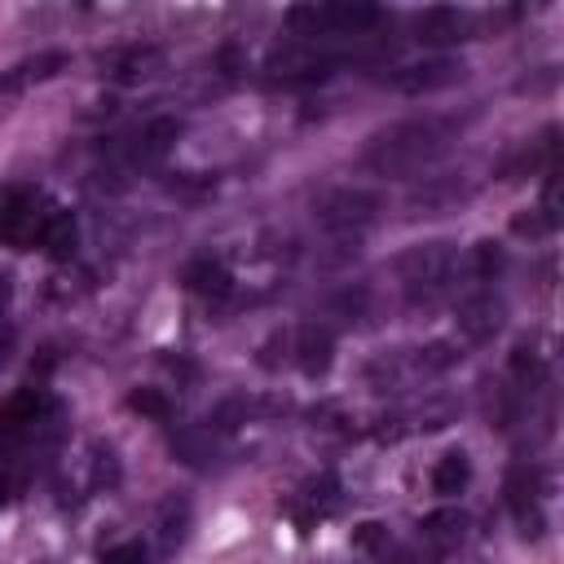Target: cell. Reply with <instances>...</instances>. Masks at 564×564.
Wrapping results in <instances>:
<instances>
[{"label": "cell", "instance_id": "44dd1931", "mask_svg": "<svg viewBox=\"0 0 564 564\" xmlns=\"http://www.w3.org/2000/svg\"><path fill=\"white\" fill-rule=\"evenodd\" d=\"M502 260H507V256H502L498 242H476L471 256H467L463 264H467V273H471L476 282H494V278L502 273Z\"/></svg>", "mask_w": 564, "mask_h": 564}, {"label": "cell", "instance_id": "ffe728a7", "mask_svg": "<svg viewBox=\"0 0 564 564\" xmlns=\"http://www.w3.org/2000/svg\"><path fill=\"white\" fill-rule=\"evenodd\" d=\"M511 375H516L524 388H538V383L546 379V352H538L529 339L516 344V352H511Z\"/></svg>", "mask_w": 564, "mask_h": 564}, {"label": "cell", "instance_id": "7c38bea8", "mask_svg": "<svg viewBox=\"0 0 564 564\" xmlns=\"http://www.w3.org/2000/svg\"><path fill=\"white\" fill-rule=\"evenodd\" d=\"M66 66H70V53H62V48H40V53L13 62V66L0 75V97H18V93H26L31 84H44V79H53V75L66 70Z\"/></svg>", "mask_w": 564, "mask_h": 564}, {"label": "cell", "instance_id": "7a4b0ae2", "mask_svg": "<svg viewBox=\"0 0 564 564\" xmlns=\"http://www.w3.org/2000/svg\"><path fill=\"white\" fill-rule=\"evenodd\" d=\"M458 119L454 115H414L401 119L383 132H375L361 150V167L370 176H410L427 163H436L454 141H458Z\"/></svg>", "mask_w": 564, "mask_h": 564}, {"label": "cell", "instance_id": "4fadbf2b", "mask_svg": "<svg viewBox=\"0 0 564 564\" xmlns=\"http://www.w3.org/2000/svg\"><path fill=\"white\" fill-rule=\"evenodd\" d=\"M97 66H101V75H110L119 84H137V79H145L163 66V48L159 44H123V48L101 53Z\"/></svg>", "mask_w": 564, "mask_h": 564}, {"label": "cell", "instance_id": "cb8c5ba5", "mask_svg": "<svg viewBox=\"0 0 564 564\" xmlns=\"http://www.w3.org/2000/svg\"><path fill=\"white\" fill-rule=\"evenodd\" d=\"M101 564H150V555H145L141 542H119V546H110L101 555Z\"/></svg>", "mask_w": 564, "mask_h": 564}, {"label": "cell", "instance_id": "9c48e42d", "mask_svg": "<svg viewBox=\"0 0 564 564\" xmlns=\"http://www.w3.org/2000/svg\"><path fill=\"white\" fill-rule=\"evenodd\" d=\"M414 40L419 44H432V48H445V44H463L471 40V13L467 9H454V4H432L414 18Z\"/></svg>", "mask_w": 564, "mask_h": 564}, {"label": "cell", "instance_id": "30bf717a", "mask_svg": "<svg viewBox=\"0 0 564 564\" xmlns=\"http://www.w3.org/2000/svg\"><path fill=\"white\" fill-rule=\"evenodd\" d=\"M502 317H507V304H502L494 291H485V286L458 300V330H463V339H471V344L494 339L498 326H502Z\"/></svg>", "mask_w": 564, "mask_h": 564}, {"label": "cell", "instance_id": "3957f363", "mask_svg": "<svg viewBox=\"0 0 564 564\" xmlns=\"http://www.w3.org/2000/svg\"><path fill=\"white\" fill-rule=\"evenodd\" d=\"M463 269H467L463 264V251L454 242H445V238L419 242V247H410V251L397 256V278H401V291H405L410 304H436V300H445L458 286Z\"/></svg>", "mask_w": 564, "mask_h": 564}, {"label": "cell", "instance_id": "2e32d148", "mask_svg": "<svg viewBox=\"0 0 564 564\" xmlns=\"http://www.w3.org/2000/svg\"><path fill=\"white\" fill-rule=\"evenodd\" d=\"M181 282H185L194 295H207V300H225V295L234 291L229 269H225L220 260H212V256L189 260V264H185V273H181Z\"/></svg>", "mask_w": 564, "mask_h": 564}, {"label": "cell", "instance_id": "d6986e66", "mask_svg": "<svg viewBox=\"0 0 564 564\" xmlns=\"http://www.w3.org/2000/svg\"><path fill=\"white\" fill-rule=\"evenodd\" d=\"M467 480H471V458H467L463 449H449V454L436 458V467H432V489H436L441 498L463 494Z\"/></svg>", "mask_w": 564, "mask_h": 564}, {"label": "cell", "instance_id": "52a82bcc", "mask_svg": "<svg viewBox=\"0 0 564 564\" xmlns=\"http://www.w3.org/2000/svg\"><path fill=\"white\" fill-rule=\"evenodd\" d=\"M48 414H53V397L44 388H18L0 405V445L31 441L40 432V423H48Z\"/></svg>", "mask_w": 564, "mask_h": 564}, {"label": "cell", "instance_id": "8992f818", "mask_svg": "<svg viewBox=\"0 0 564 564\" xmlns=\"http://www.w3.org/2000/svg\"><path fill=\"white\" fill-rule=\"evenodd\" d=\"M467 75V66L458 57H419V62H401V66H388L379 75L383 88L401 93V97H423V93H441L449 84H458Z\"/></svg>", "mask_w": 564, "mask_h": 564}, {"label": "cell", "instance_id": "d4e9b609", "mask_svg": "<svg viewBox=\"0 0 564 564\" xmlns=\"http://www.w3.org/2000/svg\"><path fill=\"white\" fill-rule=\"evenodd\" d=\"M4 352H9V330H0V366H4Z\"/></svg>", "mask_w": 564, "mask_h": 564}, {"label": "cell", "instance_id": "277c9868", "mask_svg": "<svg viewBox=\"0 0 564 564\" xmlns=\"http://www.w3.org/2000/svg\"><path fill=\"white\" fill-rule=\"evenodd\" d=\"M348 57L344 44H317V40H295L286 48H273L269 53V84H282V88H304V84H322L335 75V66Z\"/></svg>", "mask_w": 564, "mask_h": 564}, {"label": "cell", "instance_id": "7402d4cb", "mask_svg": "<svg viewBox=\"0 0 564 564\" xmlns=\"http://www.w3.org/2000/svg\"><path fill=\"white\" fill-rule=\"evenodd\" d=\"M463 352H454V344H427V348H414V370H423V375H436V370H449L454 361H458Z\"/></svg>", "mask_w": 564, "mask_h": 564}, {"label": "cell", "instance_id": "484cf974", "mask_svg": "<svg viewBox=\"0 0 564 564\" xmlns=\"http://www.w3.org/2000/svg\"><path fill=\"white\" fill-rule=\"evenodd\" d=\"M4 304H9V282L0 278V308H4Z\"/></svg>", "mask_w": 564, "mask_h": 564}, {"label": "cell", "instance_id": "6da1fadb", "mask_svg": "<svg viewBox=\"0 0 564 564\" xmlns=\"http://www.w3.org/2000/svg\"><path fill=\"white\" fill-rule=\"evenodd\" d=\"M0 242L18 251H48L66 260L79 242L75 216L35 185H0Z\"/></svg>", "mask_w": 564, "mask_h": 564}, {"label": "cell", "instance_id": "ba28073f", "mask_svg": "<svg viewBox=\"0 0 564 564\" xmlns=\"http://www.w3.org/2000/svg\"><path fill=\"white\" fill-rule=\"evenodd\" d=\"M176 137H181V119L154 115L150 123H141V132H132V137L123 141V163H128V167H154V163H163V159L172 154Z\"/></svg>", "mask_w": 564, "mask_h": 564}, {"label": "cell", "instance_id": "8fae6325", "mask_svg": "<svg viewBox=\"0 0 564 564\" xmlns=\"http://www.w3.org/2000/svg\"><path fill=\"white\" fill-rule=\"evenodd\" d=\"M507 507L524 533H542V489H538V467H511L507 471Z\"/></svg>", "mask_w": 564, "mask_h": 564}, {"label": "cell", "instance_id": "ac0fdd59", "mask_svg": "<svg viewBox=\"0 0 564 564\" xmlns=\"http://www.w3.org/2000/svg\"><path fill=\"white\" fill-rule=\"evenodd\" d=\"M467 538V516L463 511H432L427 520H423V542L432 546V551H454L458 542Z\"/></svg>", "mask_w": 564, "mask_h": 564}, {"label": "cell", "instance_id": "9a60e30c", "mask_svg": "<svg viewBox=\"0 0 564 564\" xmlns=\"http://www.w3.org/2000/svg\"><path fill=\"white\" fill-rule=\"evenodd\" d=\"M463 198H467V181H463V176H423V181L405 194V203H410L414 212H423V216L445 212V207H454V203H463Z\"/></svg>", "mask_w": 564, "mask_h": 564}, {"label": "cell", "instance_id": "5b68a950", "mask_svg": "<svg viewBox=\"0 0 564 564\" xmlns=\"http://www.w3.org/2000/svg\"><path fill=\"white\" fill-rule=\"evenodd\" d=\"M379 212H383V194L379 189H366V185H344V189H330L322 203H317V229H326V234H335V238H352L357 242V234L366 229V225H375L379 220Z\"/></svg>", "mask_w": 564, "mask_h": 564}, {"label": "cell", "instance_id": "5bb4252c", "mask_svg": "<svg viewBox=\"0 0 564 564\" xmlns=\"http://www.w3.org/2000/svg\"><path fill=\"white\" fill-rule=\"evenodd\" d=\"M282 348L291 352L286 361H295L304 375H322L330 366V330L326 326H300L295 335H282Z\"/></svg>", "mask_w": 564, "mask_h": 564}, {"label": "cell", "instance_id": "e0dca14e", "mask_svg": "<svg viewBox=\"0 0 564 564\" xmlns=\"http://www.w3.org/2000/svg\"><path fill=\"white\" fill-rule=\"evenodd\" d=\"M154 533H159V551L163 555H172V551H181L185 546V538H189V502L185 498H163L159 502V520H154Z\"/></svg>", "mask_w": 564, "mask_h": 564}, {"label": "cell", "instance_id": "603a6c76", "mask_svg": "<svg viewBox=\"0 0 564 564\" xmlns=\"http://www.w3.org/2000/svg\"><path fill=\"white\" fill-rule=\"evenodd\" d=\"M128 405L141 410V414H150V419H167V414H172V405H167V397H163L159 388H137V392L128 397Z\"/></svg>", "mask_w": 564, "mask_h": 564}]
</instances>
